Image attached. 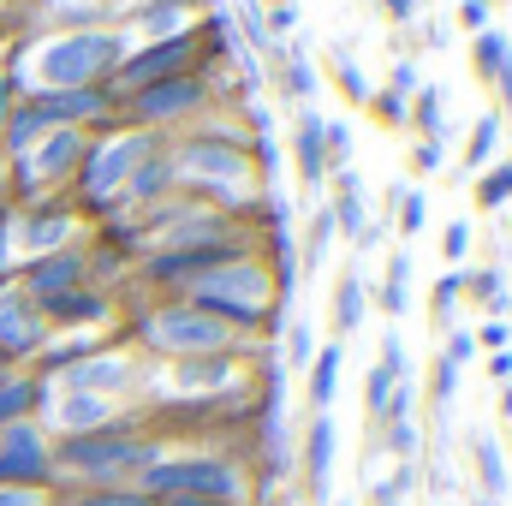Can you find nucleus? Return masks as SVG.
I'll use <instances>...</instances> for the list:
<instances>
[{"label":"nucleus","instance_id":"423d86ee","mask_svg":"<svg viewBox=\"0 0 512 506\" xmlns=\"http://www.w3.org/2000/svg\"><path fill=\"white\" fill-rule=\"evenodd\" d=\"M149 161V137H114V143H102L96 155H90V173H84V185H90V197H114V191H126L131 173Z\"/></svg>","mask_w":512,"mask_h":506},{"label":"nucleus","instance_id":"4be33fe9","mask_svg":"<svg viewBox=\"0 0 512 506\" xmlns=\"http://www.w3.org/2000/svg\"><path fill=\"white\" fill-rule=\"evenodd\" d=\"M298 167H304V179L322 173V149H316V126H310V120H304V131H298Z\"/></svg>","mask_w":512,"mask_h":506},{"label":"nucleus","instance_id":"ddd939ff","mask_svg":"<svg viewBox=\"0 0 512 506\" xmlns=\"http://www.w3.org/2000/svg\"><path fill=\"white\" fill-rule=\"evenodd\" d=\"M0 346H6V352H36V346H42V322H36V310H30L18 292L0 298Z\"/></svg>","mask_w":512,"mask_h":506},{"label":"nucleus","instance_id":"9b49d317","mask_svg":"<svg viewBox=\"0 0 512 506\" xmlns=\"http://www.w3.org/2000/svg\"><path fill=\"white\" fill-rule=\"evenodd\" d=\"M179 60H185V36H161V48H149V54H137V60H126V66H120V84L149 90V84H161Z\"/></svg>","mask_w":512,"mask_h":506},{"label":"nucleus","instance_id":"7ed1b4c3","mask_svg":"<svg viewBox=\"0 0 512 506\" xmlns=\"http://www.w3.org/2000/svg\"><path fill=\"white\" fill-rule=\"evenodd\" d=\"M143 483H149V495H179V501H209V506H227L239 495V477L221 459H167V465H149Z\"/></svg>","mask_w":512,"mask_h":506},{"label":"nucleus","instance_id":"c85d7f7f","mask_svg":"<svg viewBox=\"0 0 512 506\" xmlns=\"http://www.w3.org/2000/svg\"><path fill=\"white\" fill-rule=\"evenodd\" d=\"M0 506H42L36 489H0Z\"/></svg>","mask_w":512,"mask_h":506},{"label":"nucleus","instance_id":"6e6552de","mask_svg":"<svg viewBox=\"0 0 512 506\" xmlns=\"http://www.w3.org/2000/svg\"><path fill=\"white\" fill-rule=\"evenodd\" d=\"M179 167L185 173H197V179H215V185H245L251 179V161L239 155V149H227V143H209V137H197V143H185V155H179Z\"/></svg>","mask_w":512,"mask_h":506},{"label":"nucleus","instance_id":"cd10ccee","mask_svg":"<svg viewBox=\"0 0 512 506\" xmlns=\"http://www.w3.org/2000/svg\"><path fill=\"white\" fill-rule=\"evenodd\" d=\"M483 471H489V489H507V477H501V453H495V447H483Z\"/></svg>","mask_w":512,"mask_h":506},{"label":"nucleus","instance_id":"2eb2a0df","mask_svg":"<svg viewBox=\"0 0 512 506\" xmlns=\"http://www.w3.org/2000/svg\"><path fill=\"white\" fill-rule=\"evenodd\" d=\"M60 381H66V393H108V387L126 381V364L120 358H84V364H72Z\"/></svg>","mask_w":512,"mask_h":506},{"label":"nucleus","instance_id":"7c9ffc66","mask_svg":"<svg viewBox=\"0 0 512 506\" xmlns=\"http://www.w3.org/2000/svg\"><path fill=\"white\" fill-rule=\"evenodd\" d=\"M358 310H364V298H358V286H346V292H340V322H352Z\"/></svg>","mask_w":512,"mask_h":506},{"label":"nucleus","instance_id":"1a4fd4ad","mask_svg":"<svg viewBox=\"0 0 512 506\" xmlns=\"http://www.w3.org/2000/svg\"><path fill=\"white\" fill-rule=\"evenodd\" d=\"M78 149H84V137H78L72 126H48L30 149H24V179H36V185H42V179L66 173V167L78 161Z\"/></svg>","mask_w":512,"mask_h":506},{"label":"nucleus","instance_id":"aec40b11","mask_svg":"<svg viewBox=\"0 0 512 506\" xmlns=\"http://www.w3.org/2000/svg\"><path fill=\"white\" fill-rule=\"evenodd\" d=\"M334 376H340V352H322V358H316V381H310V399H316V405L334 399Z\"/></svg>","mask_w":512,"mask_h":506},{"label":"nucleus","instance_id":"dca6fc26","mask_svg":"<svg viewBox=\"0 0 512 506\" xmlns=\"http://www.w3.org/2000/svg\"><path fill=\"white\" fill-rule=\"evenodd\" d=\"M221 262H233V245H209V251H185V256H161L155 262V274H209V268H221Z\"/></svg>","mask_w":512,"mask_h":506},{"label":"nucleus","instance_id":"4468645a","mask_svg":"<svg viewBox=\"0 0 512 506\" xmlns=\"http://www.w3.org/2000/svg\"><path fill=\"white\" fill-rule=\"evenodd\" d=\"M102 108H108L102 90H66V96H36L24 114L36 126H54V120H84V114H102Z\"/></svg>","mask_w":512,"mask_h":506},{"label":"nucleus","instance_id":"9d476101","mask_svg":"<svg viewBox=\"0 0 512 506\" xmlns=\"http://www.w3.org/2000/svg\"><path fill=\"white\" fill-rule=\"evenodd\" d=\"M108 417H114L108 393H60L54 399V429H66V435H96Z\"/></svg>","mask_w":512,"mask_h":506},{"label":"nucleus","instance_id":"2f4dec72","mask_svg":"<svg viewBox=\"0 0 512 506\" xmlns=\"http://www.w3.org/2000/svg\"><path fill=\"white\" fill-rule=\"evenodd\" d=\"M387 381H393V376H387V370H376V381H370V405H382V399H387Z\"/></svg>","mask_w":512,"mask_h":506},{"label":"nucleus","instance_id":"6ab92c4d","mask_svg":"<svg viewBox=\"0 0 512 506\" xmlns=\"http://www.w3.org/2000/svg\"><path fill=\"white\" fill-rule=\"evenodd\" d=\"M24 405H30V381H6L0 387V429H12L24 417Z\"/></svg>","mask_w":512,"mask_h":506},{"label":"nucleus","instance_id":"72a5a7b5","mask_svg":"<svg viewBox=\"0 0 512 506\" xmlns=\"http://www.w3.org/2000/svg\"><path fill=\"white\" fill-rule=\"evenodd\" d=\"M387 6H393V12H399V18H405V12H411V0H387Z\"/></svg>","mask_w":512,"mask_h":506},{"label":"nucleus","instance_id":"393cba45","mask_svg":"<svg viewBox=\"0 0 512 506\" xmlns=\"http://www.w3.org/2000/svg\"><path fill=\"white\" fill-rule=\"evenodd\" d=\"M477 48H483V66H489V72H495V66H507V42H501V36H483Z\"/></svg>","mask_w":512,"mask_h":506},{"label":"nucleus","instance_id":"412c9836","mask_svg":"<svg viewBox=\"0 0 512 506\" xmlns=\"http://www.w3.org/2000/svg\"><path fill=\"white\" fill-rule=\"evenodd\" d=\"M66 239H72V221H36V227H30V245H36V251H54V245H66Z\"/></svg>","mask_w":512,"mask_h":506},{"label":"nucleus","instance_id":"f704fd0d","mask_svg":"<svg viewBox=\"0 0 512 506\" xmlns=\"http://www.w3.org/2000/svg\"><path fill=\"white\" fill-rule=\"evenodd\" d=\"M179 506H209V501H179Z\"/></svg>","mask_w":512,"mask_h":506},{"label":"nucleus","instance_id":"f3484780","mask_svg":"<svg viewBox=\"0 0 512 506\" xmlns=\"http://www.w3.org/2000/svg\"><path fill=\"white\" fill-rule=\"evenodd\" d=\"M30 280H36V292H42V298H60V292H72V286H78V256H48Z\"/></svg>","mask_w":512,"mask_h":506},{"label":"nucleus","instance_id":"39448f33","mask_svg":"<svg viewBox=\"0 0 512 506\" xmlns=\"http://www.w3.org/2000/svg\"><path fill=\"white\" fill-rule=\"evenodd\" d=\"M60 459L72 471H120V465H143L149 447L131 441V435H114V429H96V435H66Z\"/></svg>","mask_w":512,"mask_h":506},{"label":"nucleus","instance_id":"f8f14e48","mask_svg":"<svg viewBox=\"0 0 512 506\" xmlns=\"http://www.w3.org/2000/svg\"><path fill=\"white\" fill-rule=\"evenodd\" d=\"M197 96H203L197 78H161V84H149V90L137 96V114H143V120H167V114H185Z\"/></svg>","mask_w":512,"mask_h":506},{"label":"nucleus","instance_id":"20e7f679","mask_svg":"<svg viewBox=\"0 0 512 506\" xmlns=\"http://www.w3.org/2000/svg\"><path fill=\"white\" fill-rule=\"evenodd\" d=\"M149 340H155L161 352L203 358V352H221V346H227V328H221V316H209V310L185 304V310H161V316L149 322Z\"/></svg>","mask_w":512,"mask_h":506},{"label":"nucleus","instance_id":"0eeeda50","mask_svg":"<svg viewBox=\"0 0 512 506\" xmlns=\"http://www.w3.org/2000/svg\"><path fill=\"white\" fill-rule=\"evenodd\" d=\"M42 471H48V447H42V435L24 429V423L0 429V489H30Z\"/></svg>","mask_w":512,"mask_h":506},{"label":"nucleus","instance_id":"b1692460","mask_svg":"<svg viewBox=\"0 0 512 506\" xmlns=\"http://www.w3.org/2000/svg\"><path fill=\"white\" fill-rule=\"evenodd\" d=\"M512 197V173H495V179H483V203L495 209V203H507Z\"/></svg>","mask_w":512,"mask_h":506},{"label":"nucleus","instance_id":"bb28decb","mask_svg":"<svg viewBox=\"0 0 512 506\" xmlns=\"http://www.w3.org/2000/svg\"><path fill=\"white\" fill-rule=\"evenodd\" d=\"M78 506H149V495H90Z\"/></svg>","mask_w":512,"mask_h":506},{"label":"nucleus","instance_id":"c756f323","mask_svg":"<svg viewBox=\"0 0 512 506\" xmlns=\"http://www.w3.org/2000/svg\"><path fill=\"white\" fill-rule=\"evenodd\" d=\"M489 143H495V120H483V126H477V143H471V161H483V155H489Z\"/></svg>","mask_w":512,"mask_h":506},{"label":"nucleus","instance_id":"5701e85b","mask_svg":"<svg viewBox=\"0 0 512 506\" xmlns=\"http://www.w3.org/2000/svg\"><path fill=\"white\" fill-rule=\"evenodd\" d=\"M227 381V364H185V387H215Z\"/></svg>","mask_w":512,"mask_h":506},{"label":"nucleus","instance_id":"f03ea898","mask_svg":"<svg viewBox=\"0 0 512 506\" xmlns=\"http://www.w3.org/2000/svg\"><path fill=\"white\" fill-rule=\"evenodd\" d=\"M197 310H221V316H239V322H256L268 310V274L256 262H221L197 280Z\"/></svg>","mask_w":512,"mask_h":506},{"label":"nucleus","instance_id":"473e14b6","mask_svg":"<svg viewBox=\"0 0 512 506\" xmlns=\"http://www.w3.org/2000/svg\"><path fill=\"white\" fill-rule=\"evenodd\" d=\"M6 108H12V96H6V78H0V126H6Z\"/></svg>","mask_w":512,"mask_h":506},{"label":"nucleus","instance_id":"f257e3e1","mask_svg":"<svg viewBox=\"0 0 512 506\" xmlns=\"http://www.w3.org/2000/svg\"><path fill=\"white\" fill-rule=\"evenodd\" d=\"M120 54V42L114 36H60V42H42L36 48V60H30V78L42 84V90H84V78H96L108 60Z\"/></svg>","mask_w":512,"mask_h":506},{"label":"nucleus","instance_id":"a878e982","mask_svg":"<svg viewBox=\"0 0 512 506\" xmlns=\"http://www.w3.org/2000/svg\"><path fill=\"white\" fill-rule=\"evenodd\" d=\"M179 18H185L179 6H155V12H149V30H179Z\"/></svg>","mask_w":512,"mask_h":506},{"label":"nucleus","instance_id":"a211bd4d","mask_svg":"<svg viewBox=\"0 0 512 506\" xmlns=\"http://www.w3.org/2000/svg\"><path fill=\"white\" fill-rule=\"evenodd\" d=\"M328 459H334V423H316L310 429V483L328 489Z\"/></svg>","mask_w":512,"mask_h":506}]
</instances>
